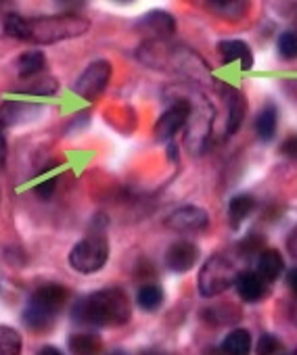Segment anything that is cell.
Listing matches in <instances>:
<instances>
[{"label":"cell","instance_id":"6da1fadb","mask_svg":"<svg viewBox=\"0 0 297 355\" xmlns=\"http://www.w3.org/2000/svg\"><path fill=\"white\" fill-rule=\"evenodd\" d=\"M90 28L86 17L80 15H51V17H34L26 19L22 15H9L5 19V32L24 42L36 44H55L61 40L78 38L86 34Z\"/></svg>","mask_w":297,"mask_h":355},{"label":"cell","instance_id":"7a4b0ae2","mask_svg":"<svg viewBox=\"0 0 297 355\" xmlns=\"http://www.w3.org/2000/svg\"><path fill=\"white\" fill-rule=\"evenodd\" d=\"M130 313V299L121 288L96 291L74 307V320L90 326H121Z\"/></svg>","mask_w":297,"mask_h":355},{"label":"cell","instance_id":"3957f363","mask_svg":"<svg viewBox=\"0 0 297 355\" xmlns=\"http://www.w3.org/2000/svg\"><path fill=\"white\" fill-rule=\"evenodd\" d=\"M109 257V243L105 234L94 232L82 239L69 253V263L80 274H94L103 270Z\"/></svg>","mask_w":297,"mask_h":355},{"label":"cell","instance_id":"277c9868","mask_svg":"<svg viewBox=\"0 0 297 355\" xmlns=\"http://www.w3.org/2000/svg\"><path fill=\"white\" fill-rule=\"evenodd\" d=\"M237 280V270L232 261L224 255H212L197 278V288L203 297H218Z\"/></svg>","mask_w":297,"mask_h":355},{"label":"cell","instance_id":"5b68a950","mask_svg":"<svg viewBox=\"0 0 297 355\" xmlns=\"http://www.w3.org/2000/svg\"><path fill=\"white\" fill-rule=\"evenodd\" d=\"M111 63L109 61H94L92 65L86 67V71L76 80L74 84V92L86 101H94L103 90L105 86L109 84L111 80Z\"/></svg>","mask_w":297,"mask_h":355},{"label":"cell","instance_id":"8992f818","mask_svg":"<svg viewBox=\"0 0 297 355\" xmlns=\"http://www.w3.org/2000/svg\"><path fill=\"white\" fill-rule=\"evenodd\" d=\"M191 115H193V105L187 98H176L172 103V107L158 119V123H155V138L160 142L172 140L178 134V130L187 125Z\"/></svg>","mask_w":297,"mask_h":355},{"label":"cell","instance_id":"52a82bcc","mask_svg":"<svg viewBox=\"0 0 297 355\" xmlns=\"http://www.w3.org/2000/svg\"><path fill=\"white\" fill-rule=\"evenodd\" d=\"M207 224H210L207 211L195 205L180 207L174 214H170V218L166 220V226L176 232H201L207 228Z\"/></svg>","mask_w":297,"mask_h":355},{"label":"cell","instance_id":"ba28073f","mask_svg":"<svg viewBox=\"0 0 297 355\" xmlns=\"http://www.w3.org/2000/svg\"><path fill=\"white\" fill-rule=\"evenodd\" d=\"M67 301V288H63L61 284H44L40 288L34 291V295L30 297V305L51 313V315H57L63 305Z\"/></svg>","mask_w":297,"mask_h":355},{"label":"cell","instance_id":"9c48e42d","mask_svg":"<svg viewBox=\"0 0 297 355\" xmlns=\"http://www.w3.org/2000/svg\"><path fill=\"white\" fill-rule=\"evenodd\" d=\"M199 257V249L189 241H178L166 251V268L172 272H189Z\"/></svg>","mask_w":297,"mask_h":355},{"label":"cell","instance_id":"30bf717a","mask_svg":"<svg viewBox=\"0 0 297 355\" xmlns=\"http://www.w3.org/2000/svg\"><path fill=\"white\" fill-rule=\"evenodd\" d=\"M218 51H220V57H222V63L224 65L241 63V69L243 71H247V69L253 67L251 49L243 40H224V42H220Z\"/></svg>","mask_w":297,"mask_h":355},{"label":"cell","instance_id":"8fae6325","mask_svg":"<svg viewBox=\"0 0 297 355\" xmlns=\"http://www.w3.org/2000/svg\"><path fill=\"white\" fill-rule=\"evenodd\" d=\"M138 28H140L144 34H151V36H155V38L172 36V34H174V30H176L172 15L162 13V11L146 13V15L138 21Z\"/></svg>","mask_w":297,"mask_h":355},{"label":"cell","instance_id":"7c38bea8","mask_svg":"<svg viewBox=\"0 0 297 355\" xmlns=\"http://www.w3.org/2000/svg\"><path fill=\"white\" fill-rule=\"evenodd\" d=\"M237 284V293L243 301L247 303H255L264 297L266 293V280H262V276L257 272H243L237 276L235 280Z\"/></svg>","mask_w":297,"mask_h":355},{"label":"cell","instance_id":"4fadbf2b","mask_svg":"<svg viewBox=\"0 0 297 355\" xmlns=\"http://www.w3.org/2000/svg\"><path fill=\"white\" fill-rule=\"evenodd\" d=\"M282 257L278 251L274 249H264L257 257V274L262 276V280L266 282H272L280 276L282 272Z\"/></svg>","mask_w":297,"mask_h":355},{"label":"cell","instance_id":"5bb4252c","mask_svg":"<svg viewBox=\"0 0 297 355\" xmlns=\"http://www.w3.org/2000/svg\"><path fill=\"white\" fill-rule=\"evenodd\" d=\"M32 111H40V107H32L26 103H17V101H9L0 107V125H15L24 119H30Z\"/></svg>","mask_w":297,"mask_h":355},{"label":"cell","instance_id":"9a60e30c","mask_svg":"<svg viewBox=\"0 0 297 355\" xmlns=\"http://www.w3.org/2000/svg\"><path fill=\"white\" fill-rule=\"evenodd\" d=\"M103 340L92 332H78L69 338V351L74 355H99Z\"/></svg>","mask_w":297,"mask_h":355},{"label":"cell","instance_id":"2e32d148","mask_svg":"<svg viewBox=\"0 0 297 355\" xmlns=\"http://www.w3.org/2000/svg\"><path fill=\"white\" fill-rule=\"evenodd\" d=\"M222 351L226 355H249L251 353V334L243 328L232 330L224 343H222Z\"/></svg>","mask_w":297,"mask_h":355},{"label":"cell","instance_id":"e0dca14e","mask_svg":"<svg viewBox=\"0 0 297 355\" xmlns=\"http://www.w3.org/2000/svg\"><path fill=\"white\" fill-rule=\"evenodd\" d=\"M44 67H46V57L40 51H30V53L22 55L19 61H17V71H19L22 78L38 76Z\"/></svg>","mask_w":297,"mask_h":355},{"label":"cell","instance_id":"ac0fdd59","mask_svg":"<svg viewBox=\"0 0 297 355\" xmlns=\"http://www.w3.org/2000/svg\"><path fill=\"white\" fill-rule=\"evenodd\" d=\"M253 207H255L253 197H249V195H239V197H235V199L230 201V205H228V218H230L232 228H239L241 222L253 211Z\"/></svg>","mask_w":297,"mask_h":355},{"label":"cell","instance_id":"d6986e66","mask_svg":"<svg viewBox=\"0 0 297 355\" xmlns=\"http://www.w3.org/2000/svg\"><path fill=\"white\" fill-rule=\"evenodd\" d=\"M136 303L144 311H155L164 303V291L158 284H144V286H140V291L136 295Z\"/></svg>","mask_w":297,"mask_h":355},{"label":"cell","instance_id":"ffe728a7","mask_svg":"<svg viewBox=\"0 0 297 355\" xmlns=\"http://www.w3.org/2000/svg\"><path fill=\"white\" fill-rule=\"evenodd\" d=\"M24 322L34 332H46L53 326L55 315H51V313H46V311H42V309H38V307L28 303V307L24 311Z\"/></svg>","mask_w":297,"mask_h":355},{"label":"cell","instance_id":"44dd1931","mask_svg":"<svg viewBox=\"0 0 297 355\" xmlns=\"http://www.w3.org/2000/svg\"><path fill=\"white\" fill-rule=\"evenodd\" d=\"M22 334L11 326H0V355H22Z\"/></svg>","mask_w":297,"mask_h":355},{"label":"cell","instance_id":"7402d4cb","mask_svg":"<svg viewBox=\"0 0 297 355\" xmlns=\"http://www.w3.org/2000/svg\"><path fill=\"white\" fill-rule=\"evenodd\" d=\"M245 117V101L239 92H230V98H228V123H226V134H235L241 125Z\"/></svg>","mask_w":297,"mask_h":355},{"label":"cell","instance_id":"603a6c76","mask_svg":"<svg viewBox=\"0 0 297 355\" xmlns=\"http://www.w3.org/2000/svg\"><path fill=\"white\" fill-rule=\"evenodd\" d=\"M255 130H257V136L262 140L274 138V132H276V109H274V105H266L260 111L257 121H255Z\"/></svg>","mask_w":297,"mask_h":355},{"label":"cell","instance_id":"cb8c5ba5","mask_svg":"<svg viewBox=\"0 0 297 355\" xmlns=\"http://www.w3.org/2000/svg\"><path fill=\"white\" fill-rule=\"evenodd\" d=\"M278 51L285 59H297V32H285L278 38Z\"/></svg>","mask_w":297,"mask_h":355},{"label":"cell","instance_id":"d4e9b609","mask_svg":"<svg viewBox=\"0 0 297 355\" xmlns=\"http://www.w3.org/2000/svg\"><path fill=\"white\" fill-rule=\"evenodd\" d=\"M212 7V11H216V13H222L224 17H241L245 11H247V5L245 3H214V5H210Z\"/></svg>","mask_w":297,"mask_h":355},{"label":"cell","instance_id":"484cf974","mask_svg":"<svg viewBox=\"0 0 297 355\" xmlns=\"http://www.w3.org/2000/svg\"><path fill=\"white\" fill-rule=\"evenodd\" d=\"M280 351V343L274 334H262L257 340V355H276Z\"/></svg>","mask_w":297,"mask_h":355},{"label":"cell","instance_id":"4316f807","mask_svg":"<svg viewBox=\"0 0 297 355\" xmlns=\"http://www.w3.org/2000/svg\"><path fill=\"white\" fill-rule=\"evenodd\" d=\"M241 255H253L255 251H264L262 249V239H257V236H251V241L247 239L245 243H241Z\"/></svg>","mask_w":297,"mask_h":355},{"label":"cell","instance_id":"83f0119b","mask_svg":"<svg viewBox=\"0 0 297 355\" xmlns=\"http://www.w3.org/2000/svg\"><path fill=\"white\" fill-rule=\"evenodd\" d=\"M34 193H36L40 199H51V195L55 193V180L51 178V180H44L42 184H36Z\"/></svg>","mask_w":297,"mask_h":355},{"label":"cell","instance_id":"f1b7e54d","mask_svg":"<svg viewBox=\"0 0 297 355\" xmlns=\"http://www.w3.org/2000/svg\"><path fill=\"white\" fill-rule=\"evenodd\" d=\"M280 153H282V155H287V157L297 159V134H295V136H291V138H287V140L280 144Z\"/></svg>","mask_w":297,"mask_h":355},{"label":"cell","instance_id":"f546056e","mask_svg":"<svg viewBox=\"0 0 297 355\" xmlns=\"http://www.w3.org/2000/svg\"><path fill=\"white\" fill-rule=\"evenodd\" d=\"M287 249H289V253L297 259V226L291 230V234H289V239H287Z\"/></svg>","mask_w":297,"mask_h":355},{"label":"cell","instance_id":"4dcf8cb0","mask_svg":"<svg viewBox=\"0 0 297 355\" xmlns=\"http://www.w3.org/2000/svg\"><path fill=\"white\" fill-rule=\"evenodd\" d=\"M38 355H65L61 349H57V347H53V345H49V347H42L40 351H38Z\"/></svg>","mask_w":297,"mask_h":355},{"label":"cell","instance_id":"1f68e13d","mask_svg":"<svg viewBox=\"0 0 297 355\" xmlns=\"http://www.w3.org/2000/svg\"><path fill=\"white\" fill-rule=\"evenodd\" d=\"M287 282H289L291 291H293V293L297 295V268L289 272V276H287Z\"/></svg>","mask_w":297,"mask_h":355},{"label":"cell","instance_id":"d6a6232c","mask_svg":"<svg viewBox=\"0 0 297 355\" xmlns=\"http://www.w3.org/2000/svg\"><path fill=\"white\" fill-rule=\"evenodd\" d=\"M5 150H7V142H5L3 130H0V161H3V157H5Z\"/></svg>","mask_w":297,"mask_h":355},{"label":"cell","instance_id":"836d02e7","mask_svg":"<svg viewBox=\"0 0 297 355\" xmlns=\"http://www.w3.org/2000/svg\"><path fill=\"white\" fill-rule=\"evenodd\" d=\"M142 355H166V353H162V351H158V349H151V351H144Z\"/></svg>","mask_w":297,"mask_h":355},{"label":"cell","instance_id":"e575fe53","mask_svg":"<svg viewBox=\"0 0 297 355\" xmlns=\"http://www.w3.org/2000/svg\"><path fill=\"white\" fill-rule=\"evenodd\" d=\"M111 355H126V353H111Z\"/></svg>","mask_w":297,"mask_h":355},{"label":"cell","instance_id":"d590c367","mask_svg":"<svg viewBox=\"0 0 297 355\" xmlns=\"http://www.w3.org/2000/svg\"><path fill=\"white\" fill-rule=\"evenodd\" d=\"M295 355H297V351H295Z\"/></svg>","mask_w":297,"mask_h":355}]
</instances>
